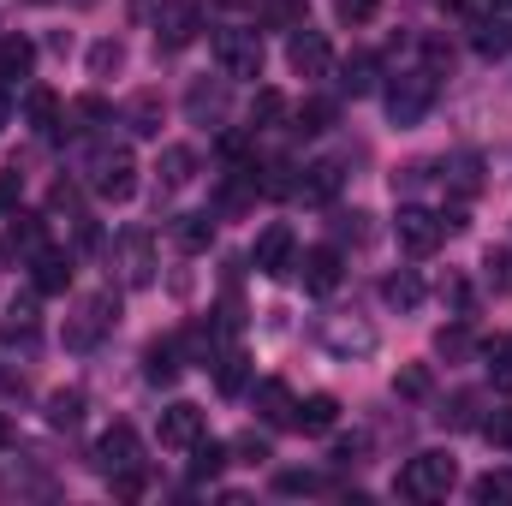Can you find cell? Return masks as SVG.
<instances>
[{"label": "cell", "mask_w": 512, "mask_h": 506, "mask_svg": "<svg viewBox=\"0 0 512 506\" xmlns=\"http://www.w3.org/2000/svg\"><path fill=\"white\" fill-rule=\"evenodd\" d=\"M453 483H459V465H453L447 453H417V459H405V471H399V495H405V501H447Z\"/></svg>", "instance_id": "1"}, {"label": "cell", "mask_w": 512, "mask_h": 506, "mask_svg": "<svg viewBox=\"0 0 512 506\" xmlns=\"http://www.w3.org/2000/svg\"><path fill=\"white\" fill-rule=\"evenodd\" d=\"M429 108H435V72H405V78L387 84V114H393V126H417Z\"/></svg>", "instance_id": "2"}, {"label": "cell", "mask_w": 512, "mask_h": 506, "mask_svg": "<svg viewBox=\"0 0 512 506\" xmlns=\"http://www.w3.org/2000/svg\"><path fill=\"white\" fill-rule=\"evenodd\" d=\"M221 78H262V36L256 30H215Z\"/></svg>", "instance_id": "3"}, {"label": "cell", "mask_w": 512, "mask_h": 506, "mask_svg": "<svg viewBox=\"0 0 512 506\" xmlns=\"http://www.w3.org/2000/svg\"><path fill=\"white\" fill-rule=\"evenodd\" d=\"M393 239H399V251L429 256L441 239H447V221H441V215H429V209H417V203H405V209L393 215Z\"/></svg>", "instance_id": "4"}, {"label": "cell", "mask_w": 512, "mask_h": 506, "mask_svg": "<svg viewBox=\"0 0 512 506\" xmlns=\"http://www.w3.org/2000/svg\"><path fill=\"white\" fill-rule=\"evenodd\" d=\"M203 435H209V417H203V405H191V399H173V405L161 411V447H173V453H191Z\"/></svg>", "instance_id": "5"}, {"label": "cell", "mask_w": 512, "mask_h": 506, "mask_svg": "<svg viewBox=\"0 0 512 506\" xmlns=\"http://www.w3.org/2000/svg\"><path fill=\"white\" fill-rule=\"evenodd\" d=\"M90 185H96V197H102V203H131V197H137V161H131L126 149H114V155H96V173H90Z\"/></svg>", "instance_id": "6"}, {"label": "cell", "mask_w": 512, "mask_h": 506, "mask_svg": "<svg viewBox=\"0 0 512 506\" xmlns=\"http://www.w3.org/2000/svg\"><path fill=\"white\" fill-rule=\"evenodd\" d=\"M197 30H203V12H197L191 0H167V6L155 12V42H161L167 54L191 48V42H197Z\"/></svg>", "instance_id": "7"}, {"label": "cell", "mask_w": 512, "mask_h": 506, "mask_svg": "<svg viewBox=\"0 0 512 506\" xmlns=\"http://www.w3.org/2000/svg\"><path fill=\"white\" fill-rule=\"evenodd\" d=\"M286 66H292L298 78H328V72H334V48H328V36L298 24L292 42H286Z\"/></svg>", "instance_id": "8"}, {"label": "cell", "mask_w": 512, "mask_h": 506, "mask_svg": "<svg viewBox=\"0 0 512 506\" xmlns=\"http://www.w3.org/2000/svg\"><path fill=\"white\" fill-rule=\"evenodd\" d=\"M137 465H143L137 429H131V423L102 429V441H96V471H102V477H120V471H137Z\"/></svg>", "instance_id": "9"}, {"label": "cell", "mask_w": 512, "mask_h": 506, "mask_svg": "<svg viewBox=\"0 0 512 506\" xmlns=\"http://www.w3.org/2000/svg\"><path fill=\"white\" fill-rule=\"evenodd\" d=\"M256 274H268V280H286L292 268H298V239H292V227H268L262 239H256Z\"/></svg>", "instance_id": "10"}, {"label": "cell", "mask_w": 512, "mask_h": 506, "mask_svg": "<svg viewBox=\"0 0 512 506\" xmlns=\"http://www.w3.org/2000/svg\"><path fill=\"white\" fill-rule=\"evenodd\" d=\"M114 316H120V298H114V292H96V298H84L78 322L66 328V346H96V340L114 328Z\"/></svg>", "instance_id": "11"}, {"label": "cell", "mask_w": 512, "mask_h": 506, "mask_svg": "<svg viewBox=\"0 0 512 506\" xmlns=\"http://www.w3.org/2000/svg\"><path fill=\"white\" fill-rule=\"evenodd\" d=\"M340 423V399L334 393H310V399H298V411H292V429H304V435H328Z\"/></svg>", "instance_id": "12"}, {"label": "cell", "mask_w": 512, "mask_h": 506, "mask_svg": "<svg viewBox=\"0 0 512 506\" xmlns=\"http://www.w3.org/2000/svg\"><path fill=\"white\" fill-rule=\"evenodd\" d=\"M298 274H304V292H334V286H340V251H334V245L304 251Z\"/></svg>", "instance_id": "13"}, {"label": "cell", "mask_w": 512, "mask_h": 506, "mask_svg": "<svg viewBox=\"0 0 512 506\" xmlns=\"http://www.w3.org/2000/svg\"><path fill=\"white\" fill-rule=\"evenodd\" d=\"M30 280H36V292H48V298H54V292H66V286H72V256L42 245V251H36V274H30Z\"/></svg>", "instance_id": "14"}, {"label": "cell", "mask_w": 512, "mask_h": 506, "mask_svg": "<svg viewBox=\"0 0 512 506\" xmlns=\"http://www.w3.org/2000/svg\"><path fill=\"white\" fill-rule=\"evenodd\" d=\"M30 72H36V42L30 36H6L0 42V78L6 84H24Z\"/></svg>", "instance_id": "15"}, {"label": "cell", "mask_w": 512, "mask_h": 506, "mask_svg": "<svg viewBox=\"0 0 512 506\" xmlns=\"http://www.w3.org/2000/svg\"><path fill=\"white\" fill-rule=\"evenodd\" d=\"M179 370H185V364H179V346H173V340H155V346L143 352V376L155 381V387H173Z\"/></svg>", "instance_id": "16"}, {"label": "cell", "mask_w": 512, "mask_h": 506, "mask_svg": "<svg viewBox=\"0 0 512 506\" xmlns=\"http://www.w3.org/2000/svg\"><path fill=\"white\" fill-rule=\"evenodd\" d=\"M161 185L167 191H179V185H191L197 179V149H185V143H173V149H161Z\"/></svg>", "instance_id": "17"}, {"label": "cell", "mask_w": 512, "mask_h": 506, "mask_svg": "<svg viewBox=\"0 0 512 506\" xmlns=\"http://www.w3.org/2000/svg\"><path fill=\"white\" fill-rule=\"evenodd\" d=\"M292 191H298L304 203H328V197L340 191V167H334V161H316V167H304V179H298Z\"/></svg>", "instance_id": "18"}, {"label": "cell", "mask_w": 512, "mask_h": 506, "mask_svg": "<svg viewBox=\"0 0 512 506\" xmlns=\"http://www.w3.org/2000/svg\"><path fill=\"white\" fill-rule=\"evenodd\" d=\"M256 411H262L268 423H292L298 399H292V387H286V381H256Z\"/></svg>", "instance_id": "19"}, {"label": "cell", "mask_w": 512, "mask_h": 506, "mask_svg": "<svg viewBox=\"0 0 512 506\" xmlns=\"http://www.w3.org/2000/svg\"><path fill=\"white\" fill-rule=\"evenodd\" d=\"M227 459H233V447H221V441L203 435V441L191 447V477H197V483H215V477L227 471Z\"/></svg>", "instance_id": "20"}, {"label": "cell", "mask_w": 512, "mask_h": 506, "mask_svg": "<svg viewBox=\"0 0 512 506\" xmlns=\"http://www.w3.org/2000/svg\"><path fill=\"white\" fill-rule=\"evenodd\" d=\"M173 239H179V251H209L215 245V215H179L173 221Z\"/></svg>", "instance_id": "21"}, {"label": "cell", "mask_w": 512, "mask_h": 506, "mask_svg": "<svg viewBox=\"0 0 512 506\" xmlns=\"http://www.w3.org/2000/svg\"><path fill=\"white\" fill-rule=\"evenodd\" d=\"M382 298L393 304V310H417V304H423V280H417L411 268H399V274L382 280Z\"/></svg>", "instance_id": "22"}, {"label": "cell", "mask_w": 512, "mask_h": 506, "mask_svg": "<svg viewBox=\"0 0 512 506\" xmlns=\"http://www.w3.org/2000/svg\"><path fill=\"white\" fill-rule=\"evenodd\" d=\"M120 251H126V280L131 286H149V274H155V262H149V233H126Z\"/></svg>", "instance_id": "23"}, {"label": "cell", "mask_w": 512, "mask_h": 506, "mask_svg": "<svg viewBox=\"0 0 512 506\" xmlns=\"http://www.w3.org/2000/svg\"><path fill=\"white\" fill-rule=\"evenodd\" d=\"M340 90L346 96H370L376 90V54H352L346 72H340Z\"/></svg>", "instance_id": "24"}, {"label": "cell", "mask_w": 512, "mask_h": 506, "mask_svg": "<svg viewBox=\"0 0 512 506\" xmlns=\"http://www.w3.org/2000/svg\"><path fill=\"white\" fill-rule=\"evenodd\" d=\"M185 108H191V120H221L227 114V90L221 84H191Z\"/></svg>", "instance_id": "25"}, {"label": "cell", "mask_w": 512, "mask_h": 506, "mask_svg": "<svg viewBox=\"0 0 512 506\" xmlns=\"http://www.w3.org/2000/svg\"><path fill=\"white\" fill-rule=\"evenodd\" d=\"M48 423H54V429H78V423H84V393H78V387H60V393L48 399Z\"/></svg>", "instance_id": "26"}, {"label": "cell", "mask_w": 512, "mask_h": 506, "mask_svg": "<svg viewBox=\"0 0 512 506\" xmlns=\"http://www.w3.org/2000/svg\"><path fill=\"white\" fill-rule=\"evenodd\" d=\"M245 381H251V358H245V352H227L221 370H215V387H221V393H245Z\"/></svg>", "instance_id": "27"}, {"label": "cell", "mask_w": 512, "mask_h": 506, "mask_svg": "<svg viewBox=\"0 0 512 506\" xmlns=\"http://www.w3.org/2000/svg\"><path fill=\"white\" fill-rule=\"evenodd\" d=\"M0 334H6V340L36 334V304H30V298H12V304H6V322H0Z\"/></svg>", "instance_id": "28"}, {"label": "cell", "mask_w": 512, "mask_h": 506, "mask_svg": "<svg viewBox=\"0 0 512 506\" xmlns=\"http://www.w3.org/2000/svg\"><path fill=\"white\" fill-rule=\"evenodd\" d=\"M131 131H137V137H155V131H161V102H155L149 90L131 102Z\"/></svg>", "instance_id": "29"}, {"label": "cell", "mask_w": 512, "mask_h": 506, "mask_svg": "<svg viewBox=\"0 0 512 506\" xmlns=\"http://www.w3.org/2000/svg\"><path fill=\"white\" fill-rule=\"evenodd\" d=\"M328 126H334V102L310 96V102L298 108V131H304V137H316V131H328Z\"/></svg>", "instance_id": "30"}, {"label": "cell", "mask_w": 512, "mask_h": 506, "mask_svg": "<svg viewBox=\"0 0 512 506\" xmlns=\"http://www.w3.org/2000/svg\"><path fill=\"white\" fill-rule=\"evenodd\" d=\"M435 352H441V358H471V328H465V322H447V328L435 334Z\"/></svg>", "instance_id": "31"}, {"label": "cell", "mask_w": 512, "mask_h": 506, "mask_svg": "<svg viewBox=\"0 0 512 506\" xmlns=\"http://www.w3.org/2000/svg\"><path fill=\"white\" fill-rule=\"evenodd\" d=\"M280 114H286V96H280V90H256V102H251V131L274 126Z\"/></svg>", "instance_id": "32"}, {"label": "cell", "mask_w": 512, "mask_h": 506, "mask_svg": "<svg viewBox=\"0 0 512 506\" xmlns=\"http://www.w3.org/2000/svg\"><path fill=\"white\" fill-rule=\"evenodd\" d=\"M24 114H30V126H54V114H60V102H54V90H42V84H36V90H30V96H24Z\"/></svg>", "instance_id": "33"}, {"label": "cell", "mask_w": 512, "mask_h": 506, "mask_svg": "<svg viewBox=\"0 0 512 506\" xmlns=\"http://www.w3.org/2000/svg\"><path fill=\"white\" fill-rule=\"evenodd\" d=\"M483 506H501L512 501V471H489V477H477V489H471Z\"/></svg>", "instance_id": "34"}, {"label": "cell", "mask_w": 512, "mask_h": 506, "mask_svg": "<svg viewBox=\"0 0 512 506\" xmlns=\"http://www.w3.org/2000/svg\"><path fill=\"white\" fill-rule=\"evenodd\" d=\"M120 66H126V48H120V42H96V48H90V72H96V78H108V72H120Z\"/></svg>", "instance_id": "35"}, {"label": "cell", "mask_w": 512, "mask_h": 506, "mask_svg": "<svg viewBox=\"0 0 512 506\" xmlns=\"http://www.w3.org/2000/svg\"><path fill=\"white\" fill-rule=\"evenodd\" d=\"M328 346H334V352H352V346H358V352H370V346H376V334H370V328H328Z\"/></svg>", "instance_id": "36"}, {"label": "cell", "mask_w": 512, "mask_h": 506, "mask_svg": "<svg viewBox=\"0 0 512 506\" xmlns=\"http://www.w3.org/2000/svg\"><path fill=\"white\" fill-rule=\"evenodd\" d=\"M274 489H280V495H316V489H322V477H316V471H280V477H274Z\"/></svg>", "instance_id": "37"}, {"label": "cell", "mask_w": 512, "mask_h": 506, "mask_svg": "<svg viewBox=\"0 0 512 506\" xmlns=\"http://www.w3.org/2000/svg\"><path fill=\"white\" fill-rule=\"evenodd\" d=\"M393 387H399L405 399H423V393H429V370H423V364H411V370H399V381H393Z\"/></svg>", "instance_id": "38"}, {"label": "cell", "mask_w": 512, "mask_h": 506, "mask_svg": "<svg viewBox=\"0 0 512 506\" xmlns=\"http://www.w3.org/2000/svg\"><path fill=\"white\" fill-rule=\"evenodd\" d=\"M483 268H489V286H495V292H507V286H512V256L507 251H489Z\"/></svg>", "instance_id": "39"}, {"label": "cell", "mask_w": 512, "mask_h": 506, "mask_svg": "<svg viewBox=\"0 0 512 506\" xmlns=\"http://www.w3.org/2000/svg\"><path fill=\"white\" fill-rule=\"evenodd\" d=\"M334 12H340L346 24H370V18H376V0H334Z\"/></svg>", "instance_id": "40"}, {"label": "cell", "mask_w": 512, "mask_h": 506, "mask_svg": "<svg viewBox=\"0 0 512 506\" xmlns=\"http://www.w3.org/2000/svg\"><path fill=\"white\" fill-rule=\"evenodd\" d=\"M483 435H489L495 447H512V411H495V417H483Z\"/></svg>", "instance_id": "41"}, {"label": "cell", "mask_w": 512, "mask_h": 506, "mask_svg": "<svg viewBox=\"0 0 512 506\" xmlns=\"http://www.w3.org/2000/svg\"><path fill=\"white\" fill-rule=\"evenodd\" d=\"M12 239H24V245L42 251V221H36V215H12Z\"/></svg>", "instance_id": "42"}, {"label": "cell", "mask_w": 512, "mask_h": 506, "mask_svg": "<svg viewBox=\"0 0 512 506\" xmlns=\"http://www.w3.org/2000/svg\"><path fill=\"white\" fill-rule=\"evenodd\" d=\"M304 18V0H268V24H298Z\"/></svg>", "instance_id": "43"}, {"label": "cell", "mask_w": 512, "mask_h": 506, "mask_svg": "<svg viewBox=\"0 0 512 506\" xmlns=\"http://www.w3.org/2000/svg\"><path fill=\"white\" fill-rule=\"evenodd\" d=\"M233 453H239L245 465H256V459H268V441H262V435H239V447H233Z\"/></svg>", "instance_id": "44"}, {"label": "cell", "mask_w": 512, "mask_h": 506, "mask_svg": "<svg viewBox=\"0 0 512 506\" xmlns=\"http://www.w3.org/2000/svg\"><path fill=\"white\" fill-rule=\"evenodd\" d=\"M423 54H429V72H441V66H453V48H447L441 36H429V42H423Z\"/></svg>", "instance_id": "45"}, {"label": "cell", "mask_w": 512, "mask_h": 506, "mask_svg": "<svg viewBox=\"0 0 512 506\" xmlns=\"http://www.w3.org/2000/svg\"><path fill=\"white\" fill-rule=\"evenodd\" d=\"M489 370H495L501 387H512V352H507V346H495V352H489Z\"/></svg>", "instance_id": "46"}, {"label": "cell", "mask_w": 512, "mask_h": 506, "mask_svg": "<svg viewBox=\"0 0 512 506\" xmlns=\"http://www.w3.org/2000/svg\"><path fill=\"white\" fill-rule=\"evenodd\" d=\"M507 42H512V36H507V30H495V24H483V36H477V48H483V54H501Z\"/></svg>", "instance_id": "47"}, {"label": "cell", "mask_w": 512, "mask_h": 506, "mask_svg": "<svg viewBox=\"0 0 512 506\" xmlns=\"http://www.w3.org/2000/svg\"><path fill=\"white\" fill-rule=\"evenodd\" d=\"M78 114H84V120H108V114H114V108H108V102H102V96H84V102H78Z\"/></svg>", "instance_id": "48"}, {"label": "cell", "mask_w": 512, "mask_h": 506, "mask_svg": "<svg viewBox=\"0 0 512 506\" xmlns=\"http://www.w3.org/2000/svg\"><path fill=\"white\" fill-rule=\"evenodd\" d=\"M48 203H54V209H72V203H78V191H72V185H54V191H48Z\"/></svg>", "instance_id": "49"}, {"label": "cell", "mask_w": 512, "mask_h": 506, "mask_svg": "<svg viewBox=\"0 0 512 506\" xmlns=\"http://www.w3.org/2000/svg\"><path fill=\"white\" fill-rule=\"evenodd\" d=\"M12 197H18V179H12V173H0V209H6Z\"/></svg>", "instance_id": "50"}, {"label": "cell", "mask_w": 512, "mask_h": 506, "mask_svg": "<svg viewBox=\"0 0 512 506\" xmlns=\"http://www.w3.org/2000/svg\"><path fill=\"white\" fill-rule=\"evenodd\" d=\"M447 6H453V12H477L483 0H447Z\"/></svg>", "instance_id": "51"}, {"label": "cell", "mask_w": 512, "mask_h": 506, "mask_svg": "<svg viewBox=\"0 0 512 506\" xmlns=\"http://www.w3.org/2000/svg\"><path fill=\"white\" fill-rule=\"evenodd\" d=\"M6 447H12V429H6V417H0V453H6Z\"/></svg>", "instance_id": "52"}, {"label": "cell", "mask_w": 512, "mask_h": 506, "mask_svg": "<svg viewBox=\"0 0 512 506\" xmlns=\"http://www.w3.org/2000/svg\"><path fill=\"white\" fill-rule=\"evenodd\" d=\"M483 6H495V12H512V0H483Z\"/></svg>", "instance_id": "53"}, {"label": "cell", "mask_w": 512, "mask_h": 506, "mask_svg": "<svg viewBox=\"0 0 512 506\" xmlns=\"http://www.w3.org/2000/svg\"><path fill=\"white\" fill-rule=\"evenodd\" d=\"M0 126H6V96H0Z\"/></svg>", "instance_id": "54"}]
</instances>
